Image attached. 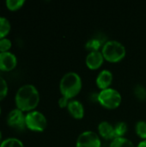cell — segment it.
<instances>
[{
    "mask_svg": "<svg viewBox=\"0 0 146 147\" xmlns=\"http://www.w3.org/2000/svg\"><path fill=\"white\" fill-rule=\"evenodd\" d=\"M2 142H3V140H2V133H1V131H0V145H1Z\"/></svg>",
    "mask_w": 146,
    "mask_h": 147,
    "instance_id": "cell-25",
    "label": "cell"
},
{
    "mask_svg": "<svg viewBox=\"0 0 146 147\" xmlns=\"http://www.w3.org/2000/svg\"><path fill=\"white\" fill-rule=\"evenodd\" d=\"M69 103V99L65 96H61L59 100V105L61 107V108H65V107H67Z\"/></svg>",
    "mask_w": 146,
    "mask_h": 147,
    "instance_id": "cell-23",
    "label": "cell"
},
{
    "mask_svg": "<svg viewBox=\"0 0 146 147\" xmlns=\"http://www.w3.org/2000/svg\"><path fill=\"white\" fill-rule=\"evenodd\" d=\"M59 89L63 96L68 99L74 97L82 89L81 77L74 71L65 73L60 80Z\"/></svg>",
    "mask_w": 146,
    "mask_h": 147,
    "instance_id": "cell-2",
    "label": "cell"
},
{
    "mask_svg": "<svg viewBox=\"0 0 146 147\" xmlns=\"http://www.w3.org/2000/svg\"><path fill=\"white\" fill-rule=\"evenodd\" d=\"M127 132V125L126 123L120 121L116 123L114 126V133H115V138L116 137H123V135Z\"/></svg>",
    "mask_w": 146,
    "mask_h": 147,
    "instance_id": "cell-19",
    "label": "cell"
},
{
    "mask_svg": "<svg viewBox=\"0 0 146 147\" xmlns=\"http://www.w3.org/2000/svg\"><path fill=\"white\" fill-rule=\"evenodd\" d=\"M76 146L77 147H101L102 142L96 133L85 131L78 136Z\"/></svg>",
    "mask_w": 146,
    "mask_h": 147,
    "instance_id": "cell-6",
    "label": "cell"
},
{
    "mask_svg": "<svg viewBox=\"0 0 146 147\" xmlns=\"http://www.w3.org/2000/svg\"><path fill=\"white\" fill-rule=\"evenodd\" d=\"M110 147H135L133 143L124 137H116L114 138L112 142Z\"/></svg>",
    "mask_w": 146,
    "mask_h": 147,
    "instance_id": "cell-13",
    "label": "cell"
},
{
    "mask_svg": "<svg viewBox=\"0 0 146 147\" xmlns=\"http://www.w3.org/2000/svg\"><path fill=\"white\" fill-rule=\"evenodd\" d=\"M47 121L45 115L40 111L33 110L26 115V127L31 131L42 132L46 129Z\"/></svg>",
    "mask_w": 146,
    "mask_h": 147,
    "instance_id": "cell-5",
    "label": "cell"
},
{
    "mask_svg": "<svg viewBox=\"0 0 146 147\" xmlns=\"http://www.w3.org/2000/svg\"><path fill=\"white\" fill-rule=\"evenodd\" d=\"M125 46L117 40H108L104 43L102 48V53L108 61L118 62L126 55Z\"/></svg>",
    "mask_w": 146,
    "mask_h": 147,
    "instance_id": "cell-3",
    "label": "cell"
},
{
    "mask_svg": "<svg viewBox=\"0 0 146 147\" xmlns=\"http://www.w3.org/2000/svg\"><path fill=\"white\" fill-rule=\"evenodd\" d=\"M0 115H1V108H0Z\"/></svg>",
    "mask_w": 146,
    "mask_h": 147,
    "instance_id": "cell-26",
    "label": "cell"
},
{
    "mask_svg": "<svg viewBox=\"0 0 146 147\" xmlns=\"http://www.w3.org/2000/svg\"><path fill=\"white\" fill-rule=\"evenodd\" d=\"M137 147H146V140H144L143 141L139 142V144Z\"/></svg>",
    "mask_w": 146,
    "mask_h": 147,
    "instance_id": "cell-24",
    "label": "cell"
},
{
    "mask_svg": "<svg viewBox=\"0 0 146 147\" xmlns=\"http://www.w3.org/2000/svg\"><path fill=\"white\" fill-rule=\"evenodd\" d=\"M8 94V84L6 80L0 76V101L4 99Z\"/></svg>",
    "mask_w": 146,
    "mask_h": 147,
    "instance_id": "cell-21",
    "label": "cell"
},
{
    "mask_svg": "<svg viewBox=\"0 0 146 147\" xmlns=\"http://www.w3.org/2000/svg\"><path fill=\"white\" fill-rule=\"evenodd\" d=\"M7 124L14 129L23 130L26 128V115L22 110L15 109L8 114Z\"/></svg>",
    "mask_w": 146,
    "mask_h": 147,
    "instance_id": "cell-7",
    "label": "cell"
},
{
    "mask_svg": "<svg viewBox=\"0 0 146 147\" xmlns=\"http://www.w3.org/2000/svg\"><path fill=\"white\" fill-rule=\"evenodd\" d=\"M17 59L14 53L11 52L0 53V71H10L15 68Z\"/></svg>",
    "mask_w": 146,
    "mask_h": 147,
    "instance_id": "cell-8",
    "label": "cell"
},
{
    "mask_svg": "<svg viewBox=\"0 0 146 147\" xmlns=\"http://www.w3.org/2000/svg\"><path fill=\"white\" fill-rule=\"evenodd\" d=\"M5 3H6L7 8L9 10L15 11L22 8V5L25 3V1L24 0H7Z\"/></svg>",
    "mask_w": 146,
    "mask_h": 147,
    "instance_id": "cell-17",
    "label": "cell"
},
{
    "mask_svg": "<svg viewBox=\"0 0 146 147\" xmlns=\"http://www.w3.org/2000/svg\"><path fill=\"white\" fill-rule=\"evenodd\" d=\"M99 134L106 140H114L115 138L114 127L112 126L108 121H103L98 125Z\"/></svg>",
    "mask_w": 146,
    "mask_h": 147,
    "instance_id": "cell-11",
    "label": "cell"
},
{
    "mask_svg": "<svg viewBox=\"0 0 146 147\" xmlns=\"http://www.w3.org/2000/svg\"><path fill=\"white\" fill-rule=\"evenodd\" d=\"M85 47H86V48H87L88 50H89L90 52H93V51H99V48L102 47V41H101V40H99V39L93 38V39L89 40L86 42Z\"/></svg>",
    "mask_w": 146,
    "mask_h": 147,
    "instance_id": "cell-16",
    "label": "cell"
},
{
    "mask_svg": "<svg viewBox=\"0 0 146 147\" xmlns=\"http://www.w3.org/2000/svg\"><path fill=\"white\" fill-rule=\"evenodd\" d=\"M134 95L139 100L146 99V89L141 84H138L134 88Z\"/></svg>",
    "mask_w": 146,
    "mask_h": 147,
    "instance_id": "cell-20",
    "label": "cell"
},
{
    "mask_svg": "<svg viewBox=\"0 0 146 147\" xmlns=\"http://www.w3.org/2000/svg\"><path fill=\"white\" fill-rule=\"evenodd\" d=\"M0 147H24L23 143L15 138H8L1 143Z\"/></svg>",
    "mask_w": 146,
    "mask_h": 147,
    "instance_id": "cell-15",
    "label": "cell"
},
{
    "mask_svg": "<svg viewBox=\"0 0 146 147\" xmlns=\"http://www.w3.org/2000/svg\"><path fill=\"white\" fill-rule=\"evenodd\" d=\"M104 57L100 51L89 52L86 57V65L89 69L96 70L99 68L103 63Z\"/></svg>",
    "mask_w": 146,
    "mask_h": 147,
    "instance_id": "cell-9",
    "label": "cell"
},
{
    "mask_svg": "<svg viewBox=\"0 0 146 147\" xmlns=\"http://www.w3.org/2000/svg\"><path fill=\"white\" fill-rule=\"evenodd\" d=\"M68 111L70 114L76 119H81L83 117L84 115V109L83 104L77 101V100H73L70 101L68 105H67Z\"/></svg>",
    "mask_w": 146,
    "mask_h": 147,
    "instance_id": "cell-12",
    "label": "cell"
},
{
    "mask_svg": "<svg viewBox=\"0 0 146 147\" xmlns=\"http://www.w3.org/2000/svg\"><path fill=\"white\" fill-rule=\"evenodd\" d=\"M98 102L107 109H115L121 102L120 93L112 88L102 90L97 95Z\"/></svg>",
    "mask_w": 146,
    "mask_h": 147,
    "instance_id": "cell-4",
    "label": "cell"
},
{
    "mask_svg": "<svg viewBox=\"0 0 146 147\" xmlns=\"http://www.w3.org/2000/svg\"><path fill=\"white\" fill-rule=\"evenodd\" d=\"M11 28L9 20L3 16H0V39L6 38Z\"/></svg>",
    "mask_w": 146,
    "mask_h": 147,
    "instance_id": "cell-14",
    "label": "cell"
},
{
    "mask_svg": "<svg viewBox=\"0 0 146 147\" xmlns=\"http://www.w3.org/2000/svg\"><path fill=\"white\" fill-rule=\"evenodd\" d=\"M96 84L97 86L102 89H107L111 84L113 81V74L108 70H102L99 72L96 78Z\"/></svg>",
    "mask_w": 146,
    "mask_h": 147,
    "instance_id": "cell-10",
    "label": "cell"
},
{
    "mask_svg": "<svg viewBox=\"0 0 146 147\" xmlns=\"http://www.w3.org/2000/svg\"><path fill=\"white\" fill-rule=\"evenodd\" d=\"M40 102V94L35 86L24 84L18 89L15 96L16 109L22 112H30L34 109Z\"/></svg>",
    "mask_w": 146,
    "mask_h": 147,
    "instance_id": "cell-1",
    "label": "cell"
},
{
    "mask_svg": "<svg viewBox=\"0 0 146 147\" xmlns=\"http://www.w3.org/2000/svg\"><path fill=\"white\" fill-rule=\"evenodd\" d=\"M135 130H136L137 134L140 138L146 140V121H138L135 126Z\"/></svg>",
    "mask_w": 146,
    "mask_h": 147,
    "instance_id": "cell-18",
    "label": "cell"
},
{
    "mask_svg": "<svg viewBox=\"0 0 146 147\" xmlns=\"http://www.w3.org/2000/svg\"><path fill=\"white\" fill-rule=\"evenodd\" d=\"M11 46H12V43L9 39L7 38L0 39V53L9 52Z\"/></svg>",
    "mask_w": 146,
    "mask_h": 147,
    "instance_id": "cell-22",
    "label": "cell"
}]
</instances>
